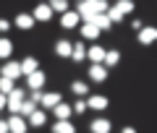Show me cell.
Wrapping results in <instances>:
<instances>
[{"mask_svg":"<svg viewBox=\"0 0 157 133\" xmlns=\"http://www.w3.org/2000/svg\"><path fill=\"white\" fill-rule=\"evenodd\" d=\"M76 13L84 18V24H92V21H94V16L100 13L97 0H84V3H78V6H76Z\"/></svg>","mask_w":157,"mask_h":133,"instance_id":"cell-1","label":"cell"},{"mask_svg":"<svg viewBox=\"0 0 157 133\" xmlns=\"http://www.w3.org/2000/svg\"><path fill=\"white\" fill-rule=\"evenodd\" d=\"M21 63L18 60H8L0 65V78H8V81H16V78H21Z\"/></svg>","mask_w":157,"mask_h":133,"instance_id":"cell-2","label":"cell"},{"mask_svg":"<svg viewBox=\"0 0 157 133\" xmlns=\"http://www.w3.org/2000/svg\"><path fill=\"white\" fill-rule=\"evenodd\" d=\"M24 99H26V94H24V89H13L11 94H8V110L13 112V115H18L21 112V105H24Z\"/></svg>","mask_w":157,"mask_h":133,"instance_id":"cell-3","label":"cell"},{"mask_svg":"<svg viewBox=\"0 0 157 133\" xmlns=\"http://www.w3.org/2000/svg\"><path fill=\"white\" fill-rule=\"evenodd\" d=\"M105 57H107V50L102 44H92L89 52H86V60H92V65H105Z\"/></svg>","mask_w":157,"mask_h":133,"instance_id":"cell-4","label":"cell"},{"mask_svg":"<svg viewBox=\"0 0 157 133\" xmlns=\"http://www.w3.org/2000/svg\"><path fill=\"white\" fill-rule=\"evenodd\" d=\"M32 16H34V21H42V24H45V21H50V18L55 16V13H52L50 3H39V6L34 8V13H32Z\"/></svg>","mask_w":157,"mask_h":133,"instance_id":"cell-5","label":"cell"},{"mask_svg":"<svg viewBox=\"0 0 157 133\" xmlns=\"http://www.w3.org/2000/svg\"><path fill=\"white\" fill-rule=\"evenodd\" d=\"M8 128H11V133H26L29 120L21 117V115H11V117H8Z\"/></svg>","mask_w":157,"mask_h":133,"instance_id":"cell-6","label":"cell"},{"mask_svg":"<svg viewBox=\"0 0 157 133\" xmlns=\"http://www.w3.org/2000/svg\"><path fill=\"white\" fill-rule=\"evenodd\" d=\"M63 102V97L58 94V91H45V94H42V102H39V105L45 107V110H55L58 105H60Z\"/></svg>","mask_w":157,"mask_h":133,"instance_id":"cell-7","label":"cell"},{"mask_svg":"<svg viewBox=\"0 0 157 133\" xmlns=\"http://www.w3.org/2000/svg\"><path fill=\"white\" fill-rule=\"evenodd\" d=\"M45 81H47V76H45L42 71H37V73H32V76H26V83H29V89H32V91H42Z\"/></svg>","mask_w":157,"mask_h":133,"instance_id":"cell-8","label":"cell"},{"mask_svg":"<svg viewBox=\"0 0 157 133\" xmlns=\"http://www.w3.org/2000/svg\"><path fill=\"white\" fill-rule=\"evenodd\" d=\"M89 131L92 133H110L113 131V123L105 120V117H94V120L89 123Z\"/></svg>","mask_w":157,"mask_h":133,"instance_id":"cell-9","label":"cell"},{"mask_svg":"<svg viewBox=\"0 0 157 133\" xmlns=\"http://www.w3.org/2000/svg\"><path fill=\"white\" fill-rule=\"evenodd\" d=\"M55 55H58V57H71V55H73V42H68V39H58Z\"/></svg>","mask_w":157,"mask_h":133,"instance_id":"cell-10","label":"cell"},{"mask_svg":"<svg viewBox=\"0 0 157 133\" xmlns=\"http://www.w3.org/2000/svg\"><path fill=\"white\" fill-rule=\"evenodd\" d=\"M78 21H81V16H78L76 11H68L66 16H60V26H63V29H76Z\"/></svg>","mask_w":157,"mask_h":133,"instance_id":"cell-11","label":"cell"},{"mask_svg":"<svg viewBox=\"0 0 157 133\" xmlns=\"http://www.w3.org/2000/svg\"><path fill=\"white\" fill-rule=\"evenodd\" d=\"M107 16H110V21H113V24H118V21H123V16H126L123 0H121V3H113V6H110V11H107Z\"/></svg>","mask_w":157,"mask_h":133,"instance_id":"cell-12","label":"cell"},{"mask_svg":"<svg viewBox=\"0 0 157 133\" xmlns=\"http://www.w3.org/2000/svg\"><path fill=\"white\" fill-rule=\"evenodd\" d=\"M139 42H141V44L157 42V26H144V29L139 31Z\"/></svg>","mask_w":157,"mask_h":133,"instance_id":"cell-13","label":"cell"},{"mask_svg":"<svg viewBox=\"0 0 157 133\" xmlns=\"http://www.w3.org/2000/svg\"><path fill=\"white\" fill-rule=\"evenodd\" d=\"M37 71H39L37 57L29 55V57H24V60H21V73H24V76H32V73H37Z\"/></svg>","mask_w":157,"mask_h":133,"instance_id":"cell-14","label":"cell"},{"mask_svg":"<svg viewBox=\"0 0 157 133\" xmlns=\"http://www.w3.org/2000/svg\"><path fill=\"white\" fill-rule=\"evenodd\" d=\"M89 78L94 83H102L107 78V68L105 65H89Z\"/></svg>","mask_w":157,"mask_h":133,"instance_id":"cell-15","label":"cell"},{"mask_svg":"<svg viewBox=\"0 0 157 133\" xmlns=\"http://www.w3.org/2000/svg\"><path fill=\"white\" fill-rule=\"evenodd\" d=\"M13 55V42L8 37H0V60H6L8 63V57Z\"/></svg>","mask_w":157,"mask_h":133,"instance_id":"cell-16","label":"cell"},{"mask_svg":"<svg viewBox=\"0 0 157 133\" xmlns=\"http://www.w3.org/2000/svg\"><path fill=\"white\" fill-rule=\"evenodd\" d=\"M52 133H76V125L71 120H55L52 123Z\"/></svg>","mask_w":157,"mask_h":133,"instance_id":"cell-17","label":"cell"},{"mask_svg":"<svg viewBox=\"0 0 157 133\" xmlns=\"http://www.w3.org/2000/svg\"><path fill=\"white\" fill-rule=\"evenodd\" d=\"M52 112H55V117H58V120H71L73 107H71V105H66V102H60V105H58Z\"/></svg>","mask_w":157,"mask_h":133,"instance_id":"cell-18","label":"cell"},{"mask_svg":"<svg viewBox=\"0 0 157 133\" xmlns=\"http://www.w3.org/2000/svg\"><path fill=\"white\" fill-rule=\"evenodd\" d=\"M13 24H16L18 29H32L34 26V16L32 13H18V16L13 18Z\"/></svg>","mask_w":157,"mask_h":133,"instance_id":"cell-19","label":"cell"},{"mask_svg":"<svg viewBox=\"0 0 157 133\" xmlns=\"http://www.w3.org/2000/svg\"><path fill=\"white\" fill-rule=\"evenodd\" d=\"M86 105H89V110H97V112H102L107 107V99L102 94H94V97H89V99H86Z\"/></svg>","mask_w":157,"mask_h":133,"instance_id":"cell-20","label":"cell"},{"mask_svg":"<svg viewBox=\"0 0 157 133\" xmlns=\"http://www.w3.org/2000/svg\"><path fill=\"white\" fill-rule=\"evenodd\" d=\"M86 47H84V42H73V55H71V60L73 63H81V60H86Z\"/></svg>","mask_w":157,"mask_h":133,"instance_id":"cell-21","label":"cell"},{"mask_svg":"<svg viewBox=\"0 0 157 133\" xmlns=\"http://www.w3.org/2000/svg\"><path fill=\"white\" fill-rule=\"evenodd\" d=\"M92 24H94V26L100 29V31H107V29L113 26V21H110V16H107V13H97V16H94V21H92Z\"/></svg>","mask_w":157,"mask_h":133,"instance_id":"cell-22","label":"cell"},{"mask_svg":"<svg viewBox=\"0 0 157 133\" xmlns=\"http://www.w3.org/2000/svg\"><path fill=\"white\" fill-rule=\"evenodd\" d=\"M34 112H37V102H34V99H29V97H26V99H24V105H21V112H18V115H21V117H26V120H29V117H32Z\"/></svg>","mask_w":157,"mask_h":133,"instance_id":"cell-23","label":"cell"},{"mask_svg":"<svg viewBox=\"0 0 157 133\" xmlns=\"http://www.w3.org/2000/svg\"><path fill=\"white\" fill-rule=\"evenodd\" d=\"M100 34H102V31L94 26V24H84V26H81V37H84V39H92V42H94Z\"/></svg>","mask_w":157,"mask_h":133,"instance_id":"cell-24","label":"cell"},{"mask_svg":"<svg viewBox=\"0 0 157 133\" xmlns=\"http://www.w3.org/2000/svg\"><path fill=\"white\" fill-rule=\"evenodd\" d=\"M45 123H47V112L45 110H37L32 117H29V125H34V128H42Z\"/></svg>","mask_w":157,"mask_h":133,"instance_id":"cell-25","label":"cell"},{"mask_svg":"<svg viewBox=\"0 0 157 133\" xmlns=\"http://www.w3.org/2000/svg\"><path fill=\"white\" fill-rule=\"evenodd\" d=\"M71 91L78 97V99H81V97H86V94H89V86H86L84 81H73V83H71Z\"/></svg>","mask_w":157,"mask_h":133,"instance_id":"cell-26","label":"cell"},{"mask_svg":"<svg viewBox=\"0 0 157 133\" xmlns=\"http://www.w3.org/2000/svg\"><path fill=\"white\" fill-rule=\"evenodd\" d=\"M121 63V52L118 50H107V57H105V68H115Z\"/></svg>","mask_w":157,"mask_h":133,"instance_id":"cell-27","label":"cell"},{"mask_svg":"<svg viewBox=\"0 0 157 133\" xmlns=\"http://www.w3.org/2000/svg\"><path fill=\"white\" fill-rule=\"evenodd\" d=\"M50 8H52V13H60V16H66V13L71 11L66 0H52V3H50Z\"/></svg>","mask_w":157,"mask_h":133,"instance_id":"cell-28","label":"cell"},{"mask_svg":"<svg viewBox=\"0 0 157 133\" xmlns=\"http://www.w3.org/2000/svg\"><path fill=\"white\" fill-rule=\"evenodd\" d=\"M13 89H16V81H8V78H0V94H11Z\"/></svg>","mask_w":157,"mask_h":133,"instance_id":"cell-29","label":"cell"},{"mask_svg":"<svg viewBox=\"0 0 157 133\" xmlns=\"http://www.w3.org/2000/svg\"><path fill=\"white\" fill-rule=\"evenodd\" d=\"M86 110H89V105H86V99H76V102H73V112H78V115H84Z\"/></svg>","mask_w":157,"mask_h":133,"instance_id":"cell-30","label":"cell"},{"mask_svg":"<svg viewBox=\"0 0 157 133\" xmlns=\"http://www.w3.org/2000/svg\"><path fill=\"white\" fill-rule=\"evenodd\" d=\"M8 29H11V21H6V18H0V34H6Z\"/></svg>","mask_w":157,"mask_h":133,"instance_id":"cell-31","label":"cell"},{"mask_svg":"<svg viewBox=\"0 0 157 133\" xmlns=\"http://www.w3.org/2000/svg\"><path fill=\"white\" fill-rule=\"evenodd\" d=\"M0 133H11V128H8V120H0Z\"/></svg>","mask_w":157,"mask_h":133,"instance_id":"cell-32","label":"cell"},{"mask_svg":"<svg viewBox=\"0 0 157 133\" xmlns=\"http://www.w3.org/2000/svg\"><path fill=\"white\" fill-rule=\"evenodd\" d=\"M6 107H8V97L0 94V110H6Z\"/></svg>","mask_w":157,"mask_h":133,"instance_id":"cell-33","label":"cell"},{"mask_svg":"<svg viewBox=\"0 0 157 133\" xmlns=\"http://www.w3.org/2000/svg\"><path fill=\"white\" fill-rule=\"evenodd\" d=\"M131 26H134L136 31H141V29H144V26H141V21H139V18H134V21H131Z\"/></svg>","mask_w":157,"mask_h":133,"instance_id":"cell-34","label":"cell"},{"mask_svg":"<svg viewBox=\"0 0 157 133\" xmlns=\"http://www.w3.org/2000/svg\"><path fill=\"white\" fill-rule=\"evenodd\" d=\"M121 133H136V128H131V125H126V128H123V131H121Z\"/></svg>","mask_w":157,"mask_h":133,"instance_id":"cell-35","label":"cell"}]
</instances>
